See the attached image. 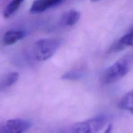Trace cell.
I'll list each match as a JSON object with an SVG mask.
<instances>
[{
    "label": "cell",
    "mask_w": 133,
    "mask_h": 133,
    "mask_svg": "<svg viewBox=\"0 0 133 133\" xmlns=\"http://www.w3.org/2000/svg\"><path fill=\"white\" fill-rule=\"evenodd\" d=\"M81 18V13L75 10H70L64 14L62 18V24L66 26H73L76 24Z\"/></svg>",
    "instance_id": "ba28073f"
},
{
    "label": "cell",
    "mask_w": 133,
    "mask_h": 133,
    "mask_svg": "<svg viewBox=\"0 0 133 133\" xmlns=\"http://www.w3.org/2000/svg\"><path fill=\"white\" fill-rule=\"evenodd\" d=\"M25 36V32L19 30H10L4 35L3 41L5 45H12L19 40H22Z\"/></svg>",
    "instance_id": "52a82bcc"
},
{
    "label": "cell",
    "mask_w": 133,
    "mask_h": 133,
    "mask_svg": "<svg viewBox=\"0 0 133 133\" xmlns=\"http://www.w3.org/2000/svg\"><path fill=\"white\" fill-rule=\"evenodd\" d=\"M108 119L105 116H98L83 122L76 123L72 127L74 132L93 133L101 131L107 123Z\"/></svg>",
    "instance_id": "3957f363"
},
{
    "label": "cell",
    "mask_w": 133,
    "mask_h": 133,
    "mask_svg": "<svg viewBox=\"0 0 133 133\" xmlns=\"http://www.w3.org/2000/svg\"><path fill=\"white\" fill-rule=\"evenodd\" d=\"M133 45V25L128 32L120 38L118 41L114 42L109 48V53H115L120 51L128 47Z\"/></svg>",
    "instance_id": "277c9868"
},
{
    "label": "cell",
    "mask_w": 133,
    "mask_h": 133,
    "mask_svg": "<svg viewBox=\"0 0 133 133\" xmlns=\"http://www.w3.org/2000/svg\"><path fill=\"white\" fill-rule=\"evenodd\" d=\"M84 75V73L81 70H71L65 73L62 76L64 80L77 81L81 79Z\"/></svg>",
    "instance_id": "7c38bea8"
},
{
    "label": "cell",
    "mask_w": 133,
    "mask_h": 133,
    "mask_svg": "<svg viewBox=\"0 0 133 133\" xmlns=\"http://www.w3.org/2000/svg\"><path fill=\"white\" fill-rule=\"evenodd\" d=\"M111 129H112V125H109V126H108V127H107V131H105V132H110V130H111Z\"/></svg>",
    "instance_id": "4fadbf2b"
},
{
    "label": "cell",
    "mask_w": 133,
    "mask_h": 133,
    "mask_svg": "<svg viewBox=\"0 0 133 133\" xmlns=\"http://www.w3.org/2000/svg\"><path fill=\"white\" fill-rule=\"evenodd\" d=\"M91 1H92V2H96V1H99V0H90Z\"/></svg>",
    "instance_id": "5bb4252c"
},
{
    "label": "cell",
    "mask_w": 133,
    "mask_h": 133,
    "mask_svg": "<svg viewBox=\"0 0 133 133\" xmlns=\"http://www.w3.org/2000/svg\"><path fill=\"white\" fill-rule=\"evenodd\" d=\"M24 0H12L5 8L3 12V16L5 18H9L18 9Z\"/></svg>",
    "instance_id": "8fae6325"
},
{
    "label": "cell",
    "mask_w": 133,
    "mask_h": 133,
    "mask_svg": "<svg viewBox=\"0 0 133 133\" xmlns=\"http://www.w3.org/2000/svg\"><path fill=\"white\" fill-rule=\"evenodd\" d=\"M133 68V53L126 55L108 68L102 75L105 84H111L125 76Z\"/></svg>",
    "instance_id": "6da1fadb"
},
{
    "label": "cell",
    "mask_w": 133,
    "mask_h": 133,
    "mask_svg": "<svg viewBox=\"0 0 133 133\" xmlns=\"http://www.w3.org/2000/svg\"><path fill=\"white\" fill-rule=\"evenodd\" d=\"M19 75L17 72H12L8 74L0 81V88H5L13 85L18 81Z\"/></svg>",
    "instance_id": "30bf717a"
},
{
    "label": "cell",
    "mask_w": 133,
    "mask_h": 133,
    "mask_svg": "<svg viewBox=\"0 0 133 133\" xmlns=\"http://www.w3.org/2000/svg\"><path fill=\"white\" fill-rule=\"evenodd\" d=\"M119 107L133 114V90L121 99L119 102Z\"/></svg>",
    "instance_id": "9c48e42d"
},
{
    "label": "cell",
    "mask_w": 133,
    "mask_h": 133,
    "mask_svg": "<svg viewBox=\"0 0 133 133\" xmlns=\"http://www.w3.org/2000/svg\"><path fill=\"white\" fill-rule=\"evenodd\" d=\"M64 0H35L31 6L30 11L32 13L42 12L48 8L58 5Z\"/></svg>",
    "instance_id": "8992f818"
},
{
    "label": "cell",
    "mask_w": 133,
    "mask_h": 133,
    "mask_svg": "<svg viewBox=\"0 0 133 133\" xmlns=\"http://www.w3.org/2000/svg\"><path fill=\"white\" fill-rule=\"evenodd\" d=\"M31 123L23 119H12L6 121L5 128L8 132L21 133L27 131L31 127Z\"/></svg>",
    "instance_id": "5b68a950"
},
{
    "label": "cell",
    "mask_w": 133,
    "mask_h": 133,
    "mask_svg": "<svg viewBox=\"0 0 133 133\" xmlns=\"http://www.w3.org/2000/svg\"><path fill=\"white\" fill-rule=\"evenodd\" d=\"M61 45L55 39H42L36 42L34 46V56L38 61H45L50 58Z\"/></svg>",
    "instance_id": "7a4b0ae2"
}]
</instances>
